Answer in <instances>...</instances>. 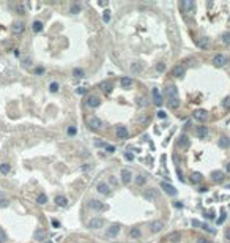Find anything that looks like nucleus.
<instances>
[{
	"label": "nucleus",
	"instance_id": "nucleus-43",
	"mask_svg": "<svg viewBox=\"0 0 230 243\" xmlns=\"http://www.w3.org/2000/svg\"><path fill=\"white\" fill-rule=\"evenodd\" d=\"M104 150L109 152V153H114L115 152V147H114V145H110V144H106V145H104Z\"/></svg>",
	"mask_w": 230,
	"mask_h": 243
},
{
	"label": "nucleus",
	"instance_id": "nucleus-3",
	"mask_svg": "<svg viewBox=\"0 0 230 243\" xmlns=\"http://www.w3.org/2000/svg\"><path fill=\"white\" fill-rule=\"evenodd\" d=\"M120 227L118 224H112V226H109L107 229H106V237H109V238H114V237H117V235L120 234Z\"/></svg>",
	"mask_w": 230,
	"mask_h": 243
},
{
	"label": "nucleus",
	"instance_id": "nucleus-18",
	"mask_svg": "<svg viewBox=\"0 0 230 243\" xmlns=\"http://www.w3.org/2000/svg\"><path fill=\"white\" fill-rule=\"evenodd\" d=\"M224 172H221V171H214V172H211V180L214 183H222L224 182Z\"/></svg>",
	"mask_w": 230,
	"mask_h": 243
},
{
	"label": "nucleus",
	"instance_id": "nucleus-54",
	"mask_svg": "<svg viewBox=\"0 0 230 243\" xmlns=\"http://www.w3.org/2000/svg\"><path fill=\"white\" fill-rule=\"evenodd\" d=\"M95 145H96V147H103V148H104L106 142H103V141H96V142H95Z\"/></svg>",
	"mask_w": 230,
	"mask_h": 243
},
{
	"label": "nucleus",
	"instance_id": "nucleus-55",
	"mask_svg": "<svg viewBox=\"0 0 230 243\" xmlns=\"http://www.w3.org/2000/svg\"><path fill=\"white\" fill-rule=\"evenodd\" d=\"M196 243H210V240H206V238L200 237V238H197V242H196Z\"/></svg>",
	"mask_w": 230,
	"mask_h": 243
},
{
	"label": "nucleus",
	"instance_id": "nucleus-53",
	"mask_svg": "<svg viewBox=\"0 0 230 243\" xmlns=\"http://www.w3.org/2000/svg\"><path fill=\"white\" fill-rule=\"evenodd\" d=\"M124 158H126L128 161H132V158H134V155H132V153H128V152H126V153H124Z\"/></svg>",
	"mask_w": 230,
	"mask_h": 243
},
{
	"label": "nucleus",
	"instance_id": "nucleus-34",
	"mask_svg": "<svg viewBox=\"0 0 230 243\" xmlns=\"http://www.w3.org/2000/svg\"><path fill=\"white\" fill-rule=\"evenodd\" d=\"M145 183H147V179L142 175V174L136 177V185H137V186H143V185H145Z\"/></svg>",
	"mask_w": 230,
	"mask_h": 243
},
{
	"label": "nucleus",
	"instance_id": "nucleus-7",
	"mask_svg": "<svg viewBox=\"0 0 230 243\" xmlns=\"http://www.w3.org/2000/svg\"><path fill=\"white\" fill-rule=\"evenodd\" d=\"M88 227L90 229H101V227H104V219L103 218H92L88 221Z\"/></svg>",
	"mask_w": 230,
	"mask_h": 243
},
{
	"label": "nucleus",
	"instance_id": "nucleus-35",
	"mask_svg": "<svg viewBox=\"0 0 230 243\" xmlns=\"http://www.w3.org/2000/svg\"><path fill=\"white\" fill-rule=\"evenodd\" d=\"M11 171V164H8V163H2L0 164V172L2 174H8Z\"/></svg>",
	"mask_w": 230,
	"mask_h": 243
},
{
	"label": "nucleus",
	"instance_id": "nucleus-10",
	"mask_svg": "<svg viewBox=\"0 0 230 243\" xmlns=\"http://www.w3.org/2000/svg\"><path fill=\"white\" fill-rule=\"evenodd\" d=\"M186 74V69L183 65H177V67L172 68V76L173 78H183V76Z\"/></svg>",
	"mask_w": 230,
	"mask_h": 243
},
{
	"label": "nucleus",
	"instance_id": "nucleus-50",
	"mask_svg": "<svg viewBox=\"0 0 230 243\" xmlns=\"http://www.w3.org/2000/svg\"><path fill=\"white\" fill-rule=\"evenodd\" d=\"M158 117L161 118V120H164V118L167 117V114L164 112V111H158Z\"/></svg>",
	"mask_w": 230,
	"mask_h": 243
},
{
	"label": "nucleus",
	"instance_id": "nucleus-13",
	"mask_svg": "<svg viewBox=\"0 0 230 243\" xmlns=\"http://www.w3.org/2000/svg\"><path fill=\"white\" fill-rule=\"evenodd\" d=\"M161 188H162V190H164L169 196H177V193H178L177 190H175V186H172V185L167 183V182H162V183H161Z\"/></svg>",
	"mask_w": 230,
	"mask_h": 243
},
{
	"label": "nucleus",
	"instance_id": "nucleus-25",
	"mask_svg": "<svg viewBox=\"0 0 230 243\" xmlns=\"http://www.w3.org/2000/svg\"><path fill=\"white\" fill-rule=\"evenodd\" d=\"M55 204H57L58 207H66V205H68V199H66L65 196L58 194V196H55Z\"/></svg>",
	"mask_w": 230,
	"mask_h": 243
},
{
	"label": "nucleus",
	"instance_id": "nucleus-39",
	"mask_svg": "<svg viewBox=\"0 0 230 243\" xmlns=\"http://www.w3.org/2000/svg\"><path fill=\"white\" fill-rule=\"evenodd\" d=\"M222 43H224V44H230V32H224V33H222Z\"/></svg>",
	"mask_w": 230,
	"mask_h": 243
},
{
	"label": "nucleus",
	"instance_id": "nucleus-8",
	"mask_svg": "<svg viewBox=\"0 0 230 243\" xmlns=\"http://www.w3.org/2000/svg\"><path fill=\"white\" fill-rule=\"evenodd\" d=\"M213 63H214V67H224V65L227 63V57H225L224 54H216V55L213 57Z\"/></svg>",
	"mask_w": 230,
	"mask_h": 243
},
{
	"label": "nucleus",
	"instance_id": "nucleus-30",
	"mask_svg": "<svg viewBox=\"0 0 230 243\" xmlns=\"http://www.w3.org/2000/svg\"><path fill=\"white\" fill-rule=\"evenodd\" d=\"M191 3H192L191 0H183V2L180 3V10L183 11V13H188V11H189V6H191Z\"/></svg>",
	"mask_w": 230,
	"mask_h": 243
},
{
	"label": "nucleus",
	"instance_id": "nucleus-27",
	"mask_svg": "<svg viewBox=\"0 0 230 243\" xmlns=\"http://www.w3.org/2000/svg\"><path fill=\"white\" fill-rule=\"evenodd\" d=\"M202 179H203V177H202V174H200V172H192V174H191V182H192L194 185L200 183V182H202Z\"/></svg>",
	"mask_w": 230,
	"mask_h": 243
},
{
	"label": "nucleus",
	"instance_id": "nucleus-9",
	"mask_svg": "<svg viewBox=\"0 0 230 243\" xmlns=\"http://www.w3.org/2000/svg\"><path fill=\"white\" fill-rule=\"evenodd\" d=\"M194 118H196L197 122H205L206 118H208V114H206V111L205 109H197V111H194Z\"/></svg>",
	"mask_w": 230,
	"mask_h": 243
},
{
	"label": "nucleus",
	"instance_id": "nucleus-63",
	"mask_svg": "<svg viewBox=\"0 0 230 243\" xmlns=\"http://www.w3.org/2000/svg\"><path fill=\"white\" fill-rule=\"evenodd\" d=\"M46 243H52V242H46Z\"/></svg>",
	"mask_w": 230,
	"mask_h": 243
},
{
	"label": "nucleus",
	"instance_id": "nucleus-48",
	"mask_svg": "<svg viewBox=\"0 0 230 243\" xmlns=\"http://www.w3.org/2000/svg\"><path fill=\"white\" fill-rule=\"evenodd\" d=\"M191 224H192L194 227H202V223L199 221V219H192V221H191Z\"/></svg>",
	"mask_w": 230,
	"mask_h": 243
},
{
	"label": "nucleus",
	"instance_id": "nucleus-23",
	"mask_svg": "<svg viewBox=\"0 0 230 243\" xmlns=\"http://www.w3.org/2000/svg\"><path fill=\"white\" fill-rule=\"evenodd\" d=\"M120 85H122V88H131L132 79L129 78V76H123V78L120 79Z\"/></svg>",
	"mask_w": 230,
	"mask_h": 243
},
{
	"label": "nucleus",
	"instance_id": "nucleus-16",
	"mask_svg": "<svg viewBox=\"0 0 230 243\" xmlns=\"http://www.w3.org/2000/svg\"><path fill=\"white\" fill-rule=\"evenodd\" d=\"M162 227H164V223L158 219V221H153V223L150 224V230H151L153 234H158V232H161V230H162Z\"/></svg>",
	"mask_w": 230,
	"mask_h": 243
},
{
	"label": "nucleus",
	"instance_id": "nucleus-33",
	"mask_svg": "<svg viewBox=\"0 0 230 243\" xmlns=\"http://www.w3.org/2000/svg\"><path fill=\"white\" fill-rule=\"evenodd\" d=\"M129 235H131V238H139L140 235H142V232H140L139 227H132V229L129 230Z\"/></svg>",
	"mask_w": 230,
	"mask_h": 243
},
{
	"label": "nucleus",
	"instance_id": "nucleus-20",
	"mask_svg": "<svg viewBox=\"0 0 230 243\" xmlns=\"http://www.w3.org/2000/svg\"><path fill=\"white\" fill-rule=\"evenodd\" d=\"M196 136L197 137H200V139H203L208 136V128L203 125H200V126H196Z\"/></svg>",
	"mask_w": 230,
	"mask_h": 243
},
{
	"label": "nucleus",
	"instance_id": "nucleus-22",
	"mask_svg": "<svg viewBox=\"0 0 230 243\" xmlns=\"http://www.w3.org/2000/svg\"><path fill=\"white\" fill-rule=\"evenodd\" d=\"M90 207L93 208V210H98V211H101V210H104V208H106V205H104L101 200H98V199H92L90 200Z\"/></svg>",
	"mask_w": 230,
	"mask_h": 243
},
{
	"label": "nucleus",
	"instance_id": "nucleus-29",
	"mask_svg": "<svg viewBox=\"0 0 230 243\" xmlns=\"http://www.w3.org/2000/svg\"><path fill=\"white\" fill-rule=\"evenodd\" d=\"M35 240H38V242H43V240H46V230H43V229H38L36 232H35Z\"/></svg>",
	"mask_w": 230,
	"mask_h": 243
},
{
	"label": "nucleus",
	"instance_id": "nucleus-52",
	"mask_svg": "<svg viewBox=\"0 0 230 243\" xmlns=\"http://www.w3.org/2000/svg\"><path fill=\"white\" fill-rule=\"evenodd\" d=\"M109 183H110V185H117V179H115L114 175H110V177H109Z\"/></svg>",
	"mask_w": 230,
	"mask_h": 243
},
{
	"label": "nucleus",
	"instance_id": "nucleus-24",
	"mask_svg": "<svg viewBox=\"0 0 230 243\" xmlns=\"http://www.w3.org/2000/svg\"><path fill=\"white\" fill-rule=\"evenodd\" d=\"M217 145H219V148H229L230 147V139L227 136H222L219 141H217Z\"/></svg>",
	"mask_w": 230,
	"mask_h": 243
},
{
	"label": "nucleus",
	"instance_id": "nucleus-14",
	"mask_svg": "<svg viewBox=\"0 0 230 243\" xmlns=\"http://www.w3.org/2000/svg\"><path fill=\"white\" fill-rule=\"evenodd\" d=\"M24 29H25V25H24V22H22V21H16L13 25H11V32L16 33V35L22 33V32H24Z\"/></svg>",
	"mask_w": 230,
	"mask_h": 243
},
{
	"label": "nucleus",
	"instance_id": "nucleus-59",
	"mask_svg": "<svg viewBox=\"0 0 230 243\" xmlns=\"http://www.w3.org/2000/svg\"><path fill=\"white\" fill-rule=\"evenodd\" d=\"M43 73H44V68H36V69H35V74H43Z\"/></svg>",
	"mask_w": 230,
	"mask_h": 243
},
{
	"label": "nucleus",
	"instance_id": "nucleus-31",
	"mask_svg": "<svg viewBox=\"0 0 230 243\" xmlns=\"http://www.w3.org/2000/svg\"><path fill=\"white\" fill-rule=\"evenodd\" d=\"M32 30L35 33H40L41 30H43V22L41 21H35L33 24H32Z\"/></svg>",
	"mask_w": 230,
	"mask_h": 243
},
{
	"label": "nucleus",
	"instance_id": "nucleus-37",
	"mask_svg": "<svg viewBox=\"0 0 230 243\" xmlns=\"http://www.w3.org/2000/svg\"><path fill=\"white\" fill-rule=\"evenodd\" d=\"M69 13H71V14H77V13H80V5H77V3L71 5V8H69Z\"/></svg>",
	"mask_w": 230,
	"mask_h": 243
},
{
	"label": "nucleus",
	"instance_id": "nucleus-15",
	"mask_svg": "<svg viewBox=\"0 0 230 243\" xmlns=\"http://www.w3.org/2000/svg\"><path fill=\"white\" fill-rule=\"evenodd\" d=\"M189 137L186 136V134H181L180 136V139H178V147H181L183 150H188L189 148Z\"/></svg>",
	"mask_w": 230,
	"mask_h": 243
},
{
	"label": "nucleus",
	"instance_id": "nucleus-47",
	"mask_svg": "<svg viewBox=\"0 0 230 243\" xmlns=\"http://www.w3.org/2000/svg\"><path fill=\"white\" fill-rule=\"evenodd\" d=\"M222 106H224L225 109H230V98H225L224 101H222Z\"/></svg>",
	"mask_w": 230,
	"mask_h": 243
},
{
	"label": "nucleus",
	"instance_id": "nucleus-38",
	"mask_svg": "<svg viewBox=\"0 0 230 243\" xmlns=\"http://www.w3.org/2000/svg\"><path fill=\"white\" fill-rule=\"evenodd\" d=\"M110 21V10H104L103 11V22H109Z\"/></svg>",
	"mask_w": 230,
	"mask_h": 243
},
{
	"label": "nucleus",
	"instance_id": "nucleus-42",
	"mask_svg": "<svg viewBox=\"0 0 230 243\" xmlns=\"http://www.w3.org/2000/svg\"><path fill=\"white\" fill-rule=\"evenodd\" d=\"M156 71H159V73H164V71H166V63L159 62V63L156 65Z\"/></svg>",
	"mask_w": 230,
	"mask_h": 243
},
{
	"label": "nucleus",
	"instance_id": "nucleus-2",
	"mask_svg": "<svg viewBox=\"0 0 230 243\" xmlns=\"http://www.w3.org/2000/svg\"><path fill=\"white\" fill-rule=\"evenodd\" d=\"M158 197H159V193H158V190H154V188H148V190L143 191V199L150 200V202H154Z\"/></svg>",
	"mask_w": 230,
	"mask_h": 243
},
{
	"label": "nucleus",
	"instance_id": "nucleus-57",
	"mask_svg": "<svg viewBox=\"0 0 230 243\" xmlns=\"http://www.w3.org/2000/svg\"><path fill=\"white\" fill-rule=\"evenodd\" d=\"M50 223H52V226L55 227V229H58V227H60V223H58L57 219H52V221H50Z\"/></svg>",
	"mask_w": 230,
	"mask_h": 243
},
{
	"label": "nucleus",
	"instance_id": "nucleus-4",
	"mask_svg": "<svg viewBox=\"0 0 230 243\" xmlns=\"http://www.w3.org/2000/svg\"><path fill=\"white\" fill-rule=\"evenodd\" d=\"M151 99H153V103L156 104V106H161L162 104V95L161 92H159V88H151Z\"/></svg>",
	"mask_w": 230,
	"mask_h": 243
},
{
	"label": "nucleus",
	"instance_id": "nucleus-61",
	"mask_svg": "<svg viewBox=\"0 0 230 243\" xmlns=\"http://www.w3.org/2000/svg\"><path fill=\"white\" fill-rule=\"evenodd\" d=\"M173 205H175V207H178V208H180V207H183V204H181V202H175V204H173Z\"/></svg>",
	"mask_w": 230,
	"mask_h": 243
},
{
	"label": "nucleus",
	"instance_id": "nucleus-58",
	"mask_svg": "<svg viewBox=\"0 0 230 243\" xmlns=\"http://www.w3.org/2000/svg\"><path fill=\"white\" fill-rule=\"evenodd\" d=\"M8 205V200L6 199H0V207H6Z\"/></svg>",
	"mask_w": 230,
	"mask_h": 243
},
{
	"label": "nucleus",
	"instance_id": "nucleus-19",
	"mask_svg": "<svg viewBox=\"0 0 230 243\" xmlns=\"http://www.w3.org/2000/svg\"><path fill=\"white\" fill-rule=\"evenodd\" d=\"M131 73H134V74H139V73H142L143 71V63L142 62H134V63H131Z\"/></svg>",
	"mask_w": 230,
	"mask_h": 243
},
{
	"label": "nucleus",
	"instance_id": "nucleus-40",
	"mask_svg": "<svg viewBox=\"0 0 230 243\" xmlns=\"http://www.w3.org/2000/svg\"><path fill=\"white\" fill-rule=\"evenodd\" d=\"M58 88H60V85H58V82H50V85H49V90L52 92V93H57V92H58Z\"/></svg>",
	"mask_w": 230,
	"mask_h": 243
},
{
	"label": "nucleus",
	"instance_id": "nucleus-28",
	"mask_svg": "<svg viewBox=\"0 0 230 243\" xmlns=\"http://www.w3.org/2000/svg\"><path fill=\"white\" fill-rule=\"evenodd\" d=\"M197 44H199V48H202V49H206L210 46V40L206 36H202V38H199V41H197Z\"/></svg>",
	"mask_w": 230,
	"mask_h": 243
},
{
	"label": "nucleus",
	"instance_id": "nucleus-12",
	"mask_svg": "<svg viewBox=\"0 0 230 243\" xmlns=\"http://www.w3.org/2000/svg\"><path fill=\"white\" fill-rule=\"evenodd\" d=\"M166 96L167 99H172V98H178V88L175 85H169L166 88Z\"/></svg>",
	"mask_w": 230,
	"mask_h": 243
},
{
	"label": "nucleus",
	"instance_id": "nucleus-44",
	"mask_svg": "<svg viewBox=\"0 0 230 243\" xmlns=\"http://www.w3.org/2000/svg\"><path fill=\"white\" fill-rule=\"evenodd\" d=\"M225 218H227V215H225V213H222V215H221V218H217V219H216V224H217V226L222 224V223L225 221Z\"/></svg>",
	"mask_w": 230,
	"mask_h": 243
},
{
	"label": "nucleus",
	"instance_id": "nucleus-32",
	"mask_svg": "<svg viewBox=\"0 0 230 243\" xmlns=\"http://www.w3.org/2000/svg\"><path fill=\"white\" fill-rule=\"evenodd\" d=\"M73 76H74V78H77V79H80V78H84V76H85V71H84L82 68H74L73 69Z\"/></svg>",
	"mask_w": 230,
	"mask_h": 243
},
{
	"label": "nucleus",
	"instance_id": "nucleus-60",
	"mask_svg": "<svg viewBox=\"0 0 230 243\" xmlns=\"http://www.w3.org/2000/svg\"><path fill=\"white\" fill-rule=\"evenodd\" d=\"M225 240H230V227L225 230Z\"/></svg>",
	"mask_w": 230,
	"mask_h": 243
},
{
	"label": "nucleus",
	"instance_id": "nucleus-11",
	"mask_svg": "<svg viewBox=\"0 0 230 243\" xmlns=\"http://www.w3.org/2000/svg\"><path fill=\"white\" fill-rule=\"evenodd\" d=\"M120 177H122V182L123 185H128L131 182V179H132V174L129 169H122V172H120Z\"/></svg>",
	"mask_w": 230,
	"mask_h": 243
},
{
	"label": "nucleus",
	"instance_id": "nucleus-56",
	"mask_svg": "<svg viewBox=\"0 0 230 243\" xmlns=\"http://www.w3.org/2000/svg\"><path fill=\"white\" fill-rule=\"evenodd\" d=\"M22 63H24L25 67H30V65H32V60H30V59H24V60H22Z\"/></svg>",
	"mask_w": 230,
	"mask_h": 243
},
{
	"label": "nucleus",
	"instance_id": "nucleus-36",
	"mask_svg": "<svg viewBox=\"0 0 230 243\" xmlns=\"http://www.w3.org/2000/svg\"><path fill=\"white\" fill-rule=\"evenodd\" d=\"M36 202L40 204V205H44V204L48 202V196H46V194H40L36 197Z\"/></svg>",
	"mask_w": 230,
	"mask_h": 243
},
{
	"label": "nucleus",
	"instance_id": "nucleus-17",
	"mask_svg": "<svg viewBox=\"0 0 230 243\" xmlns=\"http://www.w3.org/2000/svg\"><path fill=\"white\" fill-rule=\"evenodd\" d=\"M129 136V131L126 126H117V137L118 139H128Z\"/></svg>",
	"mask_w": 230,
	"mask_h": 243
},
{
	"label": "nucleus",
	"instance_id": "nucleus-1",
	"mask_svg": "<svg viewBox=\"0 0 230 243\" xmlns=\"http://www.w3.org/2000/svg\"><path fill=\"white\" fill-rule=\"evenodd\" d=\"M88 128L90 130H101L104 126V123H103V120H101L99 117H96V115H92L90 118H88Z\"/></svg>",
	"mask_w": 230,
	"mask_h": 243
},
{
	"label": "nucleus",
	"instance_id": "nucleus-46",
	"mask_svg": "<svg viewBox=\"0 0 230 243\" xmlns=\"http://www.w3.org/2000/svg\"><path fill=\"white\" fill-rule=\"evenodd\" d=\"M76 133H77L76 126H69V128H68V134H69V136H74Z\"/></svg>",
	"mask_w": 230,
	"mask_h": 243
},
{
	"label": "nucleus",
	"instance_id": "nucleus-49",
	"mask_svg": "<svg viewBox=\"0 0 230 243\" xmlns=\"http://www.w3.org/2000/svg\"><path fill=\"white\" fill-rule=\"evenodd\" d=\"M16 11H17V14H24L25 13V10H24V6H22V5H17L16 6Z\"/></svg>",
	"mask_w": 230,
	"mask_h": 243
},
{
	"label": "nucleus",
	"instance_id": "nucleus-5",
	"mask_svg": "<svg viewBox=\"0 0 230 243\" xmlns=\"http://www.w3.org/2000/svg\"><path fill=\"white\" fill-rule=\"evenodd\" d=\"M96 191H98L99 194L109 196L110 194V186H109V183H106V182H99L98 185H96Z\"/></svg>",
	"mask_w": 230,
	"mask_h": 243
},
{
	"label": "nucleus",
	"instance_id": "nucleus-41",
	"mask_svg": "<svg viewBox=\"0 0 230 243\" xmlns=\"http://www.w3.org/2000/svg\"><path fill=\"white\" fill-rule=\"evenodd\" d=\"M6 240H8V237H6V234H5V230L0 227V243H6Z\"/></svg>",
	"mask_w": 230,
	"mask_h": 243
},
{
	"label": "nucleus",
	"instance_id": "nucleus-51",
	"mask_svg": "<svg viewBox=\"0 0 230 243\" xmlns=\"http://www.w3.org/2000/svg\"><path fill=\"white\" fill-rule=\"evenodd\" d=\"M137 101H139V103H137L139 106H145V104H147V103H145V98H142V96H139Z\"/></svg>",
	"mask_w": 230,
	"mask_h": 243
},
{
	"label": "nucleus",
	"instance_id": "nucleus-26",
	"mask_svg": "<svg viewBox=\"0 0 230 243\" xmlns=\"http://www.w3.org/2000/svg\"><path fill=\"white\" fill-rule=\"evenodd\" d=\"M101 88H103L104 93H107V95H109V93L112 92V88H114V84H112L110 81H106V82L101 84Z\"/></svg>",
	"mask_w": 230,
	"mask_h": 243
},
{
	"label": "nucleus",
	"instance_id": "nucleus-6",
	"mask_svg": "<svg viewBox=\"0 0 230 243\" xmlns=\"http://www.w3.org/2000/svg\"><path fill=\"white\" fill-rule=\"evenodd\" d=\"M101 104V98L98 95H88L87 96V106L88 107H98Z\"/></svg>",
	"mask_w": 230,
	"mask_h": 243
},
{
	"label": "nucleus",
	"instance_id": "nucleus-45",
	"mask_svg": "<svg viewBox=\"0 0 230 243\" xmlns=\"http://www.w3.org/2000/svg\"><path fill=\"white\" fill-rule=\"evenodd\" d=\"M76 93H77V95H85V93H87V88L79 87V88H76Z\"/></svg>",
	"mask_w": 230,
	"mask_h": 243
},
{
	"label": "nucleus",
	"instance_id": "nucleus-21",
	"mask_svg": "<svg viewBox=\"0 0 230 243\" xmlns=\"http://www.w3.org/2000/svg\"><path fill=\"white\" fill-rule=\"evenodd\" d=\"M166 240H169V242H172V243H177L178 240H181V232H178V230H173V232H170V234L166 237Z\"/></svg>",
	"mask_w": 230,
	"mask_h": 243
},
{
	"label": "nucleus",
	"instance_id": "nucleus-62",
	"mask_svg": "<svg viewBox=\"0 0 230 243\" xmlns=\"http://www.w3.org/2000/svg\"><path fill=\"white\" fill-rule=\"evenodd\" d=\"M227 172H230V163L227 164Z\"/></svg>",
	"mask_w": 230,
	"mask_h": 243
}]
</instances>
